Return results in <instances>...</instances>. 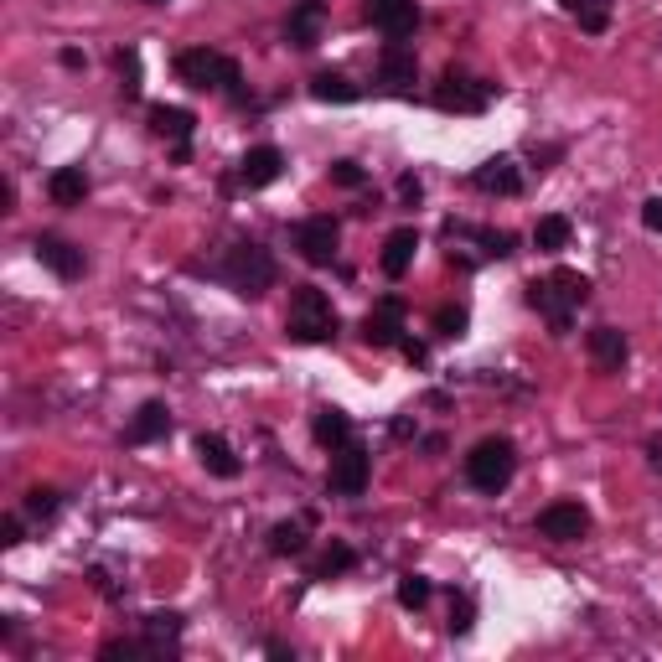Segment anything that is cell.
Here are the masks:
<instances>
[{"label": "cell", "mask_w": 662, "mask_h": 662, "mask_svg": "<svg viewBox=\"0 0 662 662\" xmlns=\"http://www.w3.org/2000/svg\"><path fill=\"white\" fill-rule=\"evenodd\" d=\"M585 300H590V275H580V269H549L544 280L528 285V306L554 326V337L575 326V311Z\"/></svg>", "instance_id": "6da1fadb"}, {"label": "cell", "mask_w": 662, "mask_h": 662, "mask_svg": "<svg viewBox=\"0 0 662 662\" xmlns=\"http://www.w3.org/2000/svg\"><path fill=\"white\" fill-rule=\"evenodd\" d=\"M218 280L233 290V295H244V300H259L269 285L280 280V264L275 254H269L264 244H233L218 264Z\"/></svg>", "instance_id": "7a4b0ae2"}, {"label": "cell", "mask_w": 662, "mask_h": 662, "mask_svg": "<svg viewBox=\"0 0 662 662\" xmlns=\"http://www.w3.org/2000/svg\"><path fill=\"white\" fill-rule=\"evenodd\" d=\"M337 306L316 290V285H300L295 295H290V311H285V337L290 342H306V347H316V342H331L337 337Z\"/></svg>", "instance_id": "3957f363"}, {"label": "cell", "mask_w": 662, "mask_h": 662, "mask_svg": "<svg viewBox=\"0 0 662 662\" xmlns=\"http://www.w3.org/2000/svg\"><path fill=\"white\" fill-rule=\"evenodd\" d=\"M513 471H518V445L507 440V435H487V440L471 445V456H466V481H471L476 492H487V497L507 492Z\"/></svg>", "instance_id": "277c9868"}, {"label": "cell", "mask_w": 662, "mask_h": 662, "mask_svg": "<svg viewBox=\"0 0 662 662\" xmlns=\"http://www.w3.org/2000/svg\"><path fill=\"white\" fill-rule=\"evenodd\" d=\"M176 78H182L187 88H197V94H233V88L244 83L238 63L228 52H218V47H187L182 57H176Z\"/></svg>", "instance_id": "5b68a950"}, {"label": "cell", "mask_w": 662, "mask_h": 662, "mask_svg": "<svg viewBox=\"0 0 662 662\" xmlns=\"http://www.w3.org/2000/svg\"><path fill=\"white\" fill-rule=\"evenodd\" d=\"M368 476H373V456L357 440H347L342 450H331V466H326V487L337 497H363L368 492Z\"/></svg>", "instance_id": "8992f818"}, {"label": "cell", "mask_w": 662, "mask_h": 662, "mask_svg": "<svg viewBox=\"0 0 662 662\" xmlns=\"http://www.w3.org/2000/svg\"><path fill=\"white\" fill-rule=\"evenodd\" d=\"M487 104H492V83L466 78V73H456V68H450V73L440 78V88H435V109H445V114H481Z\"/></svg>", "instance_id": "52a82bcc"}, {"label": "cell", "mask_w": 662, "mask_h": 662, "mask_svg": "<svg viewBox=\"0 0 662 662\" xmlns=\"http://www.w3.org/2000/svg\"><path fill=\"white\" fill-rule=\"evenodd\" d=\"M337 244H342V223L326 218V213H316V218H306L295 228V254L306 264H316V269L337 259Z\"/></svg>", "instance_id": "ba28073f"}, {"label": "cell", "mask_w": 662, "mask_h": 662, "mask_svg": "<svg viewBox=\"0 0 662 662\" xmlns=\"http://www.w3.org/2000/svg\"><path fill=\"white\" fill-rule=\"evenodd\" d=\"M404 321H409V306H404L399 295H383L378 306L363 316L368 347H399V342H404Z\"/></svg>", "instance_id": "9c48e42d"}, {"label": "cell", "mask_w": 662, "mask_h": 662, "mask_svg": "<svg viewBox=\"0 0 662 662\" xmlns=\"http://www.w3.org/2000/svg\"><path fill=\"white\" fill-rule=\"evenodd\" d=\"M150 130H156L161 140H171V161H187V156H192V130H197L192 109H176V104H150Z\"/></svg>", "instance_id": "30bf717a"}, {"label": "cell", "mask_w": 662, "mask_h": 662, "mask_svg": "<svg viewBox=\"0 0 662 662\" xmlns=\"http://www.w3.org/2000/svg\"><path fill=\"white\" fill-rule=\"evenodd\" d=\"M538 533L554 538V544H580L590 533V513L580 502H549L544 513H538Z\"/></svg>", "instance_id": "8fae6325"}, {"label": "cell", "mask_w": 662, "mask_h": 662, "mask_svg": "<svg viewBox=\"0 0 662 662\" xmlns=\"http://www.w3.org/2000/svg\"><path fill=\"white\" fill-rule=\"evenodd\" d=\"M363 16L378 26L388 42H404L419 26V6H414V0H363Z\"/></svg>", "instance_id": "7c38bea8"}, {"label": "cell", "mask_w": 662, "mask_h": 662, "mask_svg": "<svg viewBox=\"0 0 662 662\" xmlns=\"http://www.w3.org/2000/svg\"><path fill=\"white\" fill-rule=\"evenodd\" d=\"M414 78H419V57H414V47H409V42H388L383 57H378V83L388 88V94H409Z\"/></svg>", "instance_id": "4fadbf2b"}, {"label": "cell", "mask_w": 662, "mask_h": 662, "mask_svg": "<svg viewBox=\"0 0 662 662\" xmlns=\"http://www.w3.org/2000/svg\"><path fill=\"white\" fill-rule=\"evenodd\" d=\"M471 187L487 192V197H518L523 192V171H518L513 156H492V161H481L471 171Z\"/></svg>", "instance_id": "5bb4252c"}, {"label": "cell", "mask_w": 662, "mask_h": 662, "mask_svg": "<svg viewBox=\"0 0 662 662\" xmlns=\"http://www.w3.org/2000/svg\"><path fill=\"white\" fill-rule=\"evenodd\" d=\"M280 171H285L280 145H254V150H244V161H238V187L264 192L269 182H280Z\"/></svg>", "instance_id": "9a60e30c"}, {"label": "cell", "mask_w": 662, "mask_h": 662, "mask_svg": "<svg viewBox=\"0 0 662 662\" xmlns=\"http://www.w3.org/2000/svg\"><path fill=\"white\" fill-rule=\"evenodd\" d=\"M37 259L52 269L57 280H78L83 269H88V259H83V249L78 244H68V238H57V233H37Z\"/></svg>", "instance_id": "2e32d148"}, {"label": "cell", "mask_w": 662, "mask_h": 662, "mask_svg": "<svg viewBox=\"0 0 662 662\" xmlns=\"http://www.w3.org/2000/svg\"><path fill=\"white\" fill-rule=\"evenodd\" d=\"M585 352H590L595 373H621L626 357H631V342H626V331H616V326H595L585 337Z\"/></svg>", "instance_id": "e0dca14e"}, {"label": "cell", "mask_w": 662, "mask_h": 662, "mask_svg": "<svg viewBox=\"0 0 662 662\" xmlns=\"http://www.w3.org/2000/svg\"><path fill=\"white\" fill-rule=\"evenodd\" d=\"M321 21H326V0H295L290 16H285V42L311 52L321 42Z\"/></svg>", "instance_id": "ac0fdd59"}, {"label": "cell", "mask_w": 662, "mask_h": 662, "mask_svg": "<svg viewBox=\"0 0 662 662\" xmlns=\"http://www.w3.org/2000/svg\"><path fill=\"white\" fill-rule=\"evenodd\" d=\"M414 254H419V233H414V228H394V233L383 238V254H378L383 275H388V280H404L409 264H414Z\"/></svg>", "instance_id": "d6986e66"}, {"label": "cell", "mask_w": 662, "mask_h": 662, "mask_svg": "<svg viewBox=\"0 0 662 662\" xmlns=\"http://www.w3.org/2000/svg\"><path fill=\"white\" fill-rule=\"evenodd\" d=\"M197 461L213 471L218 481H233L238 471H244V461L233 456V445H228L223 435H213V430H202V435H197Z\"/></svg>", "instance_id": "ffe728a7"}, {"label": "cell", "mask_w": 662, "mask_h": 662, "mask_svg": "<svg viewBox=\"0 0 662 662\" xmlns=\"http://www.w3.org/2000/svg\"><path fill=\"white\" fill-rule=\"evenodd\" d=\"M166 430H171V409H166L161 399H150V404H140V409H135L125 440H130V445H150V440H161Z\"/></svg>", "instance_id": "44dd1931"}, {"label": "cell", "mask_w": 662, "mask_h": 662, "mask_svg": "<svg viewBox=\"0 0 662 662\" xmlns=\"http://www.w3.org/2000/svg\"><path fill=\"white\" fill-rule=\"evenodd\" d=\"M47 197L57 207H83V197H88V171L83 166H57L47 176Z\"/></svg>", "instance_id": "7402d4cb"}, {"label": "cell", "mask_w": 662, "mask_h": 662, "mask_svg": "<svg viewBox=\"0 0 662 662\" xmlns=\"http://www.w3.org/2000/svg\"><path fill=\"white\" fill-rule=\"evenodd\" d=\"M311 435H316V445H326V450H342V445L352 440V419H347L342 409H316Z\"/></svg>", "instance_id": "603a6c76"}, {"label": "cell", "mask_w": 662, "mask_h": 662, "mask_svg": "<svg viewBox=\"0 0 662 662\" xmlns=\"http://www.w3.org/2000/svg\"><path fill=\"white\" fill-rule=\"evenodd\" d=\"M569 233H575V223H569L564 213H549V218L533 223V249L538 254H559V249H569Z\"/></svg>", "instance_id": "cb8c5ba5"}, {"label": "cell", "mask_w": 662, "mask_h": 662, "mask_svg": "<svg viewBox=\"0 0 662 662\" xmlns=\"http://www.w3.org/2000/svg\"><path fill=\"white\" fill-rule=\"evenodd\" d=\"M311 94L321 99V104H357V99H363V88H357L352 78H342V73H316L311 78Z\"/></svg>", "instance_id": "d4e9b609"}, {"label": "cell", "mask_w": 662, "mask_h": 662, "mask_svg": "<svg viewBox=\"0 0 662 662\" xmlns=\"http://www.w3.org/2000/svg\"><path fill=\"white\" fill-rule=\"evenodd\" d=\"M559 6L580 21V32H590V37H600L611 26V0H559Z\"/></svg>", "instance_id": "484cf974"}, {"label": "cell", "mask_w": 662, "mask_h": 662, "mask_svg": "<svg viewBox=\"0 0 662 662\" xmlns=\"http://www.w3.org/2000/svg\"><path fill=\"white\" fill-rule=\"evenodd\" d=\"M269 554H306V518H285L269 528Z\"/></svg>", "instance_id": "4316f807"}, {"label": "cell", "mask_w": 662, "mask_h": 662, "mask_svg": "<svg viewBox=\"0 0 662 662\" xmlns=\"http://www.w3.org/2000/svg\"><path fill=\"white\" fill-rule=\"evenodd\" d=\"M357 564V554H352V544H331L316 564H311V580H337V575H347V569Z\"/></svg>", "instance_id": "83f0119b"}, {"label": "cell", "mask_w": 662, "mask_h": 662, "mask_svg": "<svg viewBox=\"0 0 662 662\" xmlns=\"http://www.w3.org/2000/svg\"><path fill=\"white\" fill-rule=\"evenodd\" d=\"M114 63H119V94H125V99H140V52L125 47V52L114 57Z\"/></svg>", "instance_id": "f1b7e54d"}, {"label": "cell", "mask_w": 662, "mask_h": 662, "mask_svg": "<svg viewBox=\"0 0 662 662\" xmlns=\"http://www.w3.org/2000/svg\"><path fill=\"white\" fill-rule=\"evenodd\" d=\"M399 606L404 611H425L430 606V580L425 575H404L399 580Z\"/></svg>", "instance_id": "f546056e"}, {"label": "cell", "mask_w": 662, "mask_h": 662, "mask_svg": "<svg viewBox=\"0 0 662 662\" xmlns=\"http://www.w3.org/2000/svg\"><path fill=\"white\" fill-rule=\"evenodd\" d=\"M466 326H471V316H466V306H440L435 311V331L445 342H456V337H466Z\"/></svg>", "instance_id": "4dcf8cb0"}, {"label": "cell", "mask_w": 662, "mask_h": 662, "mask_svg": "<svg viewBox=\"0 0 662 662\" xmlns=\"http://www.w3.org/2000/svg\"><path fill=\"white\" fill-rule=\"evenodd\" d=\"M466 233H471V238H476V244L487 249L492 259H507V254H518V249H513V233H502V228H466Z\"/></svg>", "instance_id": "1f68e13d"}, {"label": "cell", "mask_w": 662, "mask_h": 662, "mask_svg": "<svg viewBox=\"0 0 662 662\" xmlns=\"http://www.w3.org/2000/svg\"><path fill=\"white\" fill-rule=\"evenodd\" d=\"M57 507H63V497H57L52 487H32V492H26V518H57Z\"/></svg>", "instance_id": "d6a6232c"}, {"label": "cell", "mask_w": 662, "mask_h": 662, "mask_svg": "<svg viewBox=\"0 0 662 662\" xmlns=\"http://www.w3.org/2000/svg\"><path fill=\"white\" fill-rule=\"evenodd\" d=\"M450 637H466L471 631V595H450V621H445Z\"/></svg>", "instance_id": "836d02e7"}, {"label": "cell", "mask_w": 662, "mask_h": 662, "mask_svg": "<svg viewBox=\"0 0 662 662\" xmlns=\"http://www.w3.org/2000/svg\"><path fill=\"white\" fill-rule=\"evenodd\" d=\"M326 176H331V182H337V187H347V192L368 182V171L357 166V161H331V171H326Z\"/></svg>", "instance_id": "e575fe53"}, {"label": "cell", "mask_w": 662, "mask_h": 662, "mask_svg": "<svg viewBox=\"0 0 662 662\" xmlns=\"http://www.w3.org/2000/svg\"><path fill=\"white\" fill-rule=\"evenodd\" d=\"M0 544H6V549H16V544H21V518H16V513L0 518Z\"/></svg>", "instance_id": "d590c367"}, {"label": "cell", "mask_w": 662, "mask_h": 662, "mask_svg": "<svg viewBox=\"0 0 662 662\" xmlns=\"http://www.w3.org/2000/svg\"><path fill=\"white\" fill-rule=\"evenodd\" d=\"M642 223H647L652 233H662V197H652V202H642Z\"/></svg>", "instance_id": "8d00e7d4"}, {"label": "cell", "mask_w": 662, "mask_h": 662, "mask_svg": "<svg viewBox=\"0 0 662 662\" xmlns=\"http://www.w3.org/2000/svg\"><path fill=\"white\" fill-rule=\"evenodd\" d=\"M399 197H404L409 207H414L419 197H425V187H419V176H399Z\"/></svg>", "instance_id": "74e56055"}, {"label": "cell", "mask_w": 662, "mask_h": 662, "mask_svg": "<svg viewBox=\"0 0 662 662\" xmlns=\"http://www.w3.org/2000/svg\"><path fill=\"white\" fill-rule=\"evenodd\" d=\"M399 347H404V357H409V363H414V368H419V363H425V342H414V337H404Z\"/></svg>", "instance_id": "f35d334b"}, {"label": "cell", "mask_w": 662, "mask_h": 662, "mask_svg": "<svg viewBox=\"0 0 662 662\" xmlns=\"http://www.w3.org/2000/svg\"><path fill=\"white\" fill-rule=\"evenodd\" d=\"M0 213H16V187L0 182Z\"/></svg>", "instance_id": "ab89813d"}, {"label": "cell", "mask_w": 662, "mask_h": 662, "mask_svg": "<svg viewBox=\"0 0 662 662\" xmlns=\"http://www.w3.org/2000/svg\"><path fill=\"white\" fill-rule=\"evenodd\" d=\"M264 652H269V657H295V647H290V642H269Z\"/></svg>", "instance_id": "60d3db41"}, {"label": "cell", "mask_w": 662, "mask_h": 662, "mask_svg": "<svg viewBox=\"0 0 662 662\" xmlns=\"http://www.w3.org/2000/svg\"><path fill=\"white\" fill-rule=\"evenodd\" d=\"M145 6H166V0H145Z\"/></svg>", "instance_id": "b9f144b4"}]
</instances>
